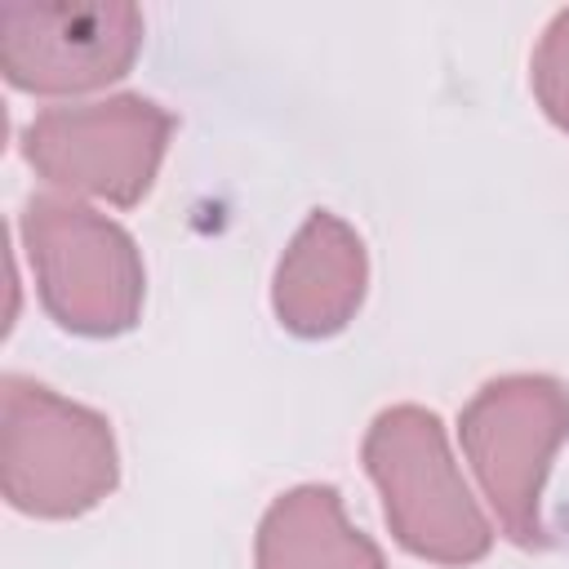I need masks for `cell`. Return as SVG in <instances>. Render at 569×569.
<instances>
[{
	"label": "cell",
	"mask_w": 569,
	"mask_h": 569,
	"mask_svg": "<svg viewBox=\"0 0 569 569\" xmlns=\"http://www.w3.org/2000/svg\"><path fill=\"white\" fill-rule=\"evenodd\" d=\"M360 458L405 551L449 569H467L489 556L493 525L449 453L440 413L422 405L382 409L365 431Z\"/></svg>",
	"instance_id": "obj_1"
},
{
	"label": "cell",
	"mask_w": 569,
	"mask_h": 569,
	"mask_svg": "<svg viewBox=\"0 0 569 569\" xmlns=\"http://www.w3.org/2000/svg\"><path fill=\"white\" fill-rule=\"evenodd\" d=\"M120 480L111 422L44 382H0V489L13 511L71 520L93 511Z\"/></svg>",
	"instance_id": "obj_2"
},
{
	"label": "cell",
	"mask_w": 569,
	"mask_h": 569,
	"mask_svg": "<svg viewBox=\"0 0 569 569\" xmlns=\"http://www.w3.org/2000/svg\"><path fill=\"white\" fill-rule=\"evenodd\" d=\"M36 293L44 311L84 338H111L138 325L147 271L133 236L76 196H31L18 218Z\"/></svg>",
	"instance_id": "obj_3"
},
{
	"label": "cell",
	"mask_w": 569,
	"mask_h": 569,
	"mask_svg": "<svg viewBox=\"0 0 569 569\" xmlns=\"http://www.w3.org/2000/svg\"><path fill=\"white\" fill-rule=\"evenodd\" d=\"M462 453L516 547H547L542 485L569 440V387L547 373L485 382L458 413Z\"/></svg>",
	"instance_id": "obj_4"
},
{
	"label": "cell",
	"mask_w": 569,
	"mask_h": 569,
	"mask_svg": "<svg viewBox=\"0 0 569 569\" xmlns=\"http://www.w3.org/2000/svg\"><path fill=\"white\" fill-rule=\"evenodd\" d=\"M173 124L178 120L160 102L138 93L67 102L40 111L22 129V156L62 196H89L129 209L156 187Z\"/></svg>",
	"instance_id": "obj_5"
},
{
	"label": "cell",
	"mask_w": 569,
	"mask_h": 569,
	"mask_svg": "<svg viewBox=\"0 0 569 569\" xmlns=\"http://www.w3.org/2000/svg\"><path fill=\"white\" fill-rule=\"evenodd\" d=\"M142 31L133 4H4L0 71L40 98L93 93L129 76Z\"/></svg>",
	"instance_id": "obj_6"
},
{
	"label": "cell",
	"mask_w": 569,
	"mask_h": 569,
	"mask_svg": "<svg viewBox=\"0 0 569 569\" xmlns=\"http://www.w3.org/2000/svg\"><path fill=\"white\" fill-rule=\"evenodd\" d=\"M369 258L365 240L329 209H316L276 262L271 307L298 338H329L351 325L365 302Z\"/></svg>",
	"instance_id": "obj_7"
},
{
	"label": "cell",
	"mask_w": 569,
	"mask_h": 569,
	"mask_svg": "<svg viewBox=\"0 0 569 569\" xmlns=\"http://www.w3.org/2000/svg\"><path fill=\"white\" fill-rule=\"evenodd\" d=\"M258 569H387L373 538H365L333 485H298L280 493L253 538Z\"/></svg>",
	"instance_id": "obj_8"
},
{
	"label": "cell",
	"mask_w": 569,
	"mask_h": 569,
	"mask_svg": "<svg viewBox=\"0 0 569 569\" xmlns=\"http://www.w3.org/2000/svg\"><path fill=\"white\" fill-rule=\"evenodd\" d=\"M529 84H533V98L547 111V120L569 133V9H560L547 22V31L533 49V62H529Z\"/></svg>",
	"instance_id": "obj_9"
}]
</instances>
